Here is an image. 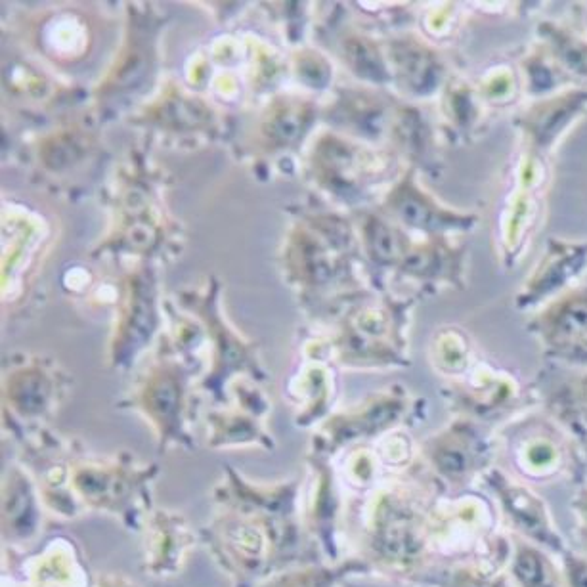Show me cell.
Listing matches in <instances>:
<instances>
[{
  "label": "cell",
  "mask_w": 587,
  "mask_h": 587,
  "mask_svg": "<svg viewBox=\"0 0 587 587\" xmlns=\"http://www.w3.org/2000/svg\"><path fill=\"white\" fill-rule=\"evenodd\" d=\"M431 513L402 490H381L371 503L366 559L371 566L415 578L429 566L433 553Z\"/></svg>",
  "instance_id": "1"
},
{
  "label": "cell",
  "mask_w": 587,
  "mask_h": 587,
  "mask_svg": "<svg viewBox=\"0 0 587 587\" xmlns=\"http://www.w3.org/2000/svg\"><path fill=\"white\" fill-rule=\"evenodd\" d=\"M503 450L507 473L526 484L565 479L582 465L576 446L551 415H530L505 427Z\"/></svg>",
  "instance_id": "2"
},
{
  "label": "cell",
  "mask_w": 587,
  "mask_h": 587,
  "mask_svg": "<svg viewBox=\"0 0 587 587\" xmlns=\"http://www.w3.org/2000/svg\"><path fill=\"white\" fill-rule=\"evenodd\" d=\"M429 473L450 494L461 496L494 467L498 442L471 417H456L421 444Z\"/></svg>",
  "instance_id": "3"
},
{
  "label": "cell",
  "mask_w": 587,
  "mask_h": 587,
  "mask_svg": "<svg viewBox=\"0 0 587 587\" xmlns=\"http://www.w3.org/2000/svg\"><path fill=\"white\" fill-rule=\"evenodd\" d=\"M157 469L129 463L83 461L69 469V492L88 509L106 511L123 521L138 522V513L150 505V486Z\"/></svg>",
  "instance_id": "4"
},
{
  "label": "cell",
  "mask_w": 587,
  "mask_h": 587,
  "mask_svg": "<svg viewBox=\"0 0 587 587\" xmlns=\"http://www.w3.org/2000/svg\"><path fill=\"white\" fill-rule=\"evenodd\" d=\"M480 484L498 505L507 534L538 545L555 557L565 553L568 549L565 536L555 524L547 501L534 490V486L513 477L500 465H494L484 473Z\"/></svg>",
  "instance_id": "5"
},
{
  "label": "cell",
  "mask_w": 587,
  "mask_h": 587,
  "mask_svg": "<svg viewBox=\"0 0 587 587\" xmlns=\"http://www.w3.org/2000/svg\"><path fill=\"white\" fill-rule=\"evenodd\" d=\"M205 540L215 557L230 574L249 582L270 572L274 565L272 544L261 522L224 511L217 521L205 528Z\"/></svg>",
  "instance_id": "6"
},
{
  "label": "cell",
  "mask_w": 587,
  "mask_h": 587,
  "mask_svg": "<svg viewBox=\"0 0 587 587\" xmlns=\"http://www.w3.org/2000/svg\"><path fill=\"white\" fill-rule=\"evenodd\" d=\"M586 268L587 241L549 238L545 243L544 259L538 262L530 278L522 283L519 293L515 295L517 310L547 305L574 287Z\"/></svg>",
  "instance_id": "7"
},
{
  "label": "cell",
  "mask_w": 587,
  "mask_h": 587,
  "mask_svg": "<svg viewBox=\"0 0 587 587\" xmlns=\"http://www.w3.org/2000/svg\"><path fill=\"white\" fill-rule=\"evenodd\" d=\"M587 111V88H568L553 96L536 100L515 119L532 152H551L555 144Z\"/></svg>",
  "instance_id": "8"
},
{
  "label": "cell",
  "mask_w": 587,
  "mask_h": 587,
  "mask_svg": "<svg viewBox=\"0 0 587 587\" xmlns=\"http://www.w3.org/2000/svg\"><path fill=\"white\" fill-rule=\"evenodd\" d=\"M387 207L394 217L408 228L425 232L429 236H446V234H465L479 226L480 217L475 213H461L436 203L417 188L412 176L402 180L387 201Z\"/></svg>",
  "instance_id": "9"
},
{
  "label": "cell",
  "mask_w": 587,
  "mask_h": 587,
  "mask_svg": "<svg viewBox=\"0 0 587 587\" xmlns=\"http://www.w3.org/2000/svg\"><path fill=\"white\" fill-rule=\"evenodd\" d=\"M526 331L544 347L545 358L587 335V283L574 285L526 322Z\"/></svg>",
  "instance_id": "10"
},
{
  "label": "cell",
  "mask_w": 587,
  "mask_h": 587,
  "mask_svg": "<svg viewBox=\"0 0 587 587\" xmlns=\"http://www.w3.org/2000/svg\"><path fill=\"white\" fill-rule=\"evenodd\" d=\"M194 545V530L180 513L169 509L150 511L146 517L144 544L146 572L155 578H171L180 574Z\"/></svg>",
  "instance_id": "11"
},
{
  "label": "cell",
  "mask_w": 587,
  "mask_h": 587,
  "mask_svg": "<svg viewBox=\"0 0 587 587\" xmlns=\"http://www.w3.org/2000/svg\"><path fill=\"white\" fill-rule=\"evenodd\" d=\"M41 496L31 475L14 467L2 482V534L12 544H23L37 536L41 522Z\"/></svg>",
  "instance_id": "12"
},
{
  "label": "cell",
  "mask_w": 587,
  "mask_h": 587,
  "mask_svg": "<svg viewBox=\"0 0 587 587\" xmlns=\"http://www.w3.org/2000/svg\"><path fill=\"white\" fill-rule=\"evenodd\" d=\"M312 467L314 469H310L312 488L306 507V524L312 536H316L314 540H318L320 547L326 551L329 563H337V522L341 513L337 480L326 459L316 457L312 461Z\"/></svg>",
  "instance_id": "13"
},
{
  "label": "cell",
  "mask_w": 587,
  "mask_h": 587,
  "mask_svg": "<svg viewBox=\"0 0 587 587\" xmlns=\"http://www.w3.org/2000/svg\"><path fill=\"white\" fill-rule=\"evenodd\" d=\"M406 410V402L400 396H377L368 402L360 412L339 419L331 429V438L327 440L326 454H333L337 448H343L348 442L358 438H373L387 433L394 427Z\"/></svg>",
  "instance_id": "14"
},
{
  "label": "cell",
  "mask_w": 587,
  "mask_h": 587,
  "mask_svg": "<svg viewBox=\"0 0 587 587\" xmlns=\"http://www.w3.org/2000/svg\"><path fill=\"white\" fill-rule=\"evenodd\" d=\"M507 538L505 572L515 587H566L559 557L517 536L507 534Z\"/></svg>",
  "instance_id": "15"
},
{
  "label": "cell",
  "mask_w": 587,
  "mask_h": 587,
  "mask_svg": "<svg viewBox=\"0 0 587 587\" xmlns=\"http://www.w3.org/2000/svg\"><path fill=\"white\" fill-rule=\"evenodd\" d=\"M144 410L152 417L159 444L182 442V387L171 371H161L144 391Z\"/></svg>",
  "instance_id": "16"
},
{
  "label": "cell",
  "mask_w": 587,
  "mask_h": 587,
  "mask_svg": "<svg viewBox=\"0 0 587 587\" xmlns=\"http://www.w3.org/2000/svg\"><path fill=\"white\" fill-rule=\"evenodd\" d=\"M446 236L435 238V241L408 251L402 266L406 272L419 278H433L456 285L457 289L465 287V255L467 249L463 245L446 243Z\"/></svg>",
  "instance_id": "17"
},
{
  "label": "cell",
  "mask_w": 587,
  "mask_h": 587,
  "mask_svg": "<svg viewBox=\"0 0 587 587\" xmlns=\"http://www.w3.org/2000/svg\"><path fill=\"white\" fill-rule=\"evenodd\" d=\"M370 561L366 557H350L337 563L283 568L270 574L257 587H337L348 576L371 572Z\"/></svg>",
  "instance_id": "18"
},
{
  "label": "cell",
  "mask_w": 587,
  "mask_h": 587,
  "mask_svg": "<svg viewBox=\"0 0 587 587\" xmlns=\"http://www.w3.org/2000/svg\"><path fill=\"white\" fill-rule=\"evenodd\" d=\"M392 60L400 79L415 94H433L440 81L444 67L431 48L414 41H400L392 48Z\"/></svg>",
  "instance_id": "19"
},
{
  "label": "cell",
  "mask_w": 587,
  "mask_h": 587,
  "mask_svg": "<svg viewBox=\"0 0 587 587\" xmlns=\"http://www.w3.org/2000/svg\"><path fill=\"white\" fill-rule=\"evenodd\" d=\"M538 44L572 79H587V41L565 23H538Z\"/></svg>",
  "instance_id": "20"
},
{
  "label": "cell",
  "mask_w": 587,
  "mask_h": 587,
  "mask_svg": "<svg viewBox=\"0 0 587 587\" xmlns=\"http://www.w3.org/2000/svg\"><path fill=\"white\" fill-rule=\"evenodd\" d=\"M419 582L429 587H515L505 570L477 563L433 566L421 574Z\"/></svg>",
  "instance_id": "21"
},
{
  "label": "cell",
  "mask_w": 587,
  "mask_h": 587,
  "mask_svg": "<svg viewBox=\"0 0 587 587\" xmlns=\"http://www.w3.org/2000/svg\"><path fill=\"white\" fill-rule=\"evenodd\" d=\"M522 87L528 96L542 100L557 94L566 83L572 81L570 75L538 44L521 60Z\"/></svg>",
  "instance_id": "22"
},
{
  "label": "cell",
  "mask_w": 587,
  "mask_h": 587,
  "mask_svg": "<svg viewBox=\"0 0 587 587\" xmlns=\"http://www.w3.org/2000/svg\"><path fill=\"white\" fill-rule=\"evenodd\" d=\"M50 398V383L39 371L18 373L10 383V402L23 415L43 414Z\"/></svg>",
  "instance_id": "23"
},
{
  "label": "cell",
  "mask_w": 587,
  "mask_h": 587,
  "mask_svg": "<svg viewBox=\"0 0 587 587\" xmlns=\"http://www.w3.org/2000/svg\"><path fill=\"white\" fill-rule=\"evenodd\" d=\"M366 243L371 257L381 264H394L406 259L408 255V241L392 228L389 222L381 218H370L366 224Z\"/></svg>",
  "instance_id": "24"
},
{
  "label": "cell",
  "mask_w": 587,
  "mask_h": 587,
  "mask_svg": "<svg viewBox=\"0 0 587 587\" xmlns=\"http://www.w3.org/2000/svg\"><path fill=\"white\" fill-rule=\"evenodd\" d=\"M348 62L354 67V71L371 81H383L387 79V67L373 44L364 39H352L348 43Z\"/></svg>",
  "instance_id": "25"
},
{
  "label": "cell",
  "mask_w": 587,
  "mask_h": 587,
  "mask_svg": "<svg viewBox=\"0 0 587 587\" xmlns=\"http://www.w3.org/2000/svg\"><path fill=\"white\" fill-rule=\"evenodd\" d=\"M566 587H587V555L582 551L566 549L559 557Z\"/></svg>",
  "instance_id": "26"
},
{
  "label": "cell",
  "mask_w": 587,
  "mask_h": 587,
  "mask_svg": "<svg viewBox=\"0 0 587 587\" xmlns=\"http://www.w3.org/2000/svg\"><path fill=\"white\" fill-rule=\"evenodd\" d=\"M555 396L563 398L568 404H572L574 408L582 410L587 414V370L574 375V379H570L565 383L561 389L553 392Z\"/></svg>",
  "instance_id": "27"
},
{
  "label": "cell",
  "mask_w": 587,
  "mask_h": 587,
  "mask_svg": "<svg viewBox=\"0 0 587 587\" xmlns=\"http://www.w3.org/2000/svg\"><path fill=\"white\" fill-rule=\"evenodd\" d=\"M547 360L559 362V364H566V366H574V368H584L587 370V335L582 337L580 341L572 343L570 347L563 348L551 356H547Z\"/></svg>",
  "instance_id": "28"
},
{
  "label": "cell",
  "mask_w": 587,
  "mask_h": 587,
  "mask_svg": "<svg viewBox=\"0 0 587 587\" xmlns=\"http://www.w3.org/2000/svg\"><path fill=\"white\" fill-rule=\"evenodd\" d=\"M572 511H574L576 524H578L580 542H582L584 553L587 555V484L576 492V496L572 500Z\"/></svg>",
  "instance_id": "29"
},
{
  "label": "cell",
  "mask_w": 587,
  "mask_h": 587,
  "mask_svg": "<svg viewBox=\"0 0 587 587\" xmlns=\"http://www.w3.org/2000/svg\"><path fill=\"white\" fill-rule=\"evenodd\" d=\"M96 587H138L131 580L127 578H121V576H104L100 578V582L96 584Z\"/></svg>",
  "instance_id": "30"
},
{
  "label": "cell",
  "mask_w": 587,
  "mask_h": 587,
  "mask_svg": "<svg viewBox=\"0 0 587 587\" xmlns=\"http://www.w3.org/2000/svg\"><path fill=\"white\" fill-rule=\"evenodd\" d=\"M586 23H587V18H586ZM586 27H587V25H586Z\"/></svg>",
  "instance_id": "31"
}]
</instances>
